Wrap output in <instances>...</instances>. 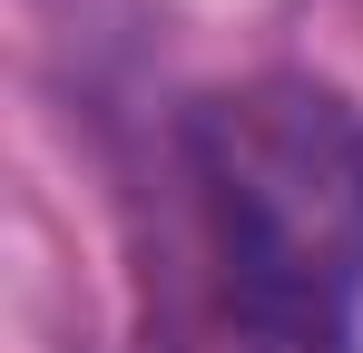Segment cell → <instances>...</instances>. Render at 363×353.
<instances>
[{"label": "cell", "mask_w": 363, "mask_h": 353, "mask_svg": "<svg viewBox=\"0 0 363 353\" xmlns=\"http://www.w3.org/2000/svg\"><path fill=\"white\" fill-rule=\"evenodd\" d=\"M245 353H344L363 304V118L324 79H245L186 118Z\"/></svg>", "instance_id": "obj_1"}]
</instances>
